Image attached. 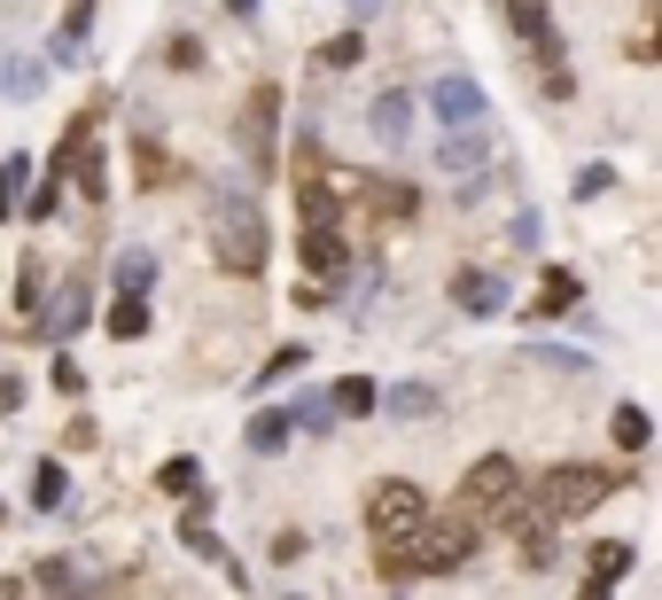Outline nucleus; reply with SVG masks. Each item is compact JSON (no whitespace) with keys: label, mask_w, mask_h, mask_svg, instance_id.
<instances>
[{"label":"nucleus","mask_w":662,"mask_h":600,"mask_svg":"<svg viewBox=\"0 0 662 600\" xmlns=\"http://www.w3.org/2000/svg\"><path fill=\"white\" fill-rule=\"evenodd\" d=\"M475 514H445V523H429V514H422V523H413L397 546H382V577L397 585V577H445V569H460L468 554H475Z\"/></svg>","instance_id":"nucleus-1"},{"label":"nucleus","mask_w":662,"mask_h":600,"mask_svg":"<svg viewBox=\"0 0 662 600\" xmlns=\"http://www.w3.org/2000/svg\"><path fill=\"white\" fill-rule=\"evenodd\" d=\"M608 180H616V171H608V164H585V171H576V180H569V188H576V203H593V196H608Z\"/></svg>","instance_id":"nucleus-28"},{"label":"nucleus","mask_w":662,"mask_h":600,"mask_svg":"<svg viewBox=\"0 0 662 600\" xmlns=\"http://www.w3.org/2000/svg\"><path fill=\"white\" fill-rule=\"evenodd\" d=\"M367 125H374L382 148H405V133H413V95H397V86H390V95L367 110Z\"/></svg>","instance_id":"nucleus-11"},{"label":"nucleus","mask_w":662,"mask_h":600,"mask_svg":"<svg viewBox=\"0 0 662 600\" xmlns=\"http://www.w3.org/2000/svg\"><path fill=\"white\" fill-rule=\"evenodd\" d=\"M601 499H616V476H608V468H546V476H538V514H553V523L593 514Z\"/></svg>","instance_id":"nucleus-4"},{"label":"nucleus","mask_w":662,"mask_h":600,"mask_svg":"<svg viewBox=\"0 0 662 600\" xmlns=\"http://www.w3.org/2000/svg\"><path fill=\"white\" fill-rule=\"evenodd\" d=\"M24 405V375H0V413H16Z\"/></svg>","instance_id":"nucleus-32"},{"label":"nucleus","mask_w":662,"mask_h":600,"mask_svg":"<svg viewBox=\"0 0 662 600\" xmlns=\"http://www.w3.org/2000/svg\"><path fill=\"white\" fill-rule=\"evenodd\" d=\"M211 257L226 274H266V219H258V203L250 196H226L218 211H211Z\"/></svg>","instance_id":"nucleus-2"},{"label":"nucleus","mask_w":662,"mask_h":600,"mask_svg":"<svg viewBox=\"0 0 662 600\" xmlns=\"http://www.w3.org/2000/svg\"><path fill=\"white\" fill-rule=\"evenodd\" d=\"M507 16H515V32H523V40H530V47H538L546 63L561 55V32L546 24V9H538V0H507Z\"/></svg>","instance_id":"nucleus-13"},{"label":"nucleus","mask_w":662,"mask_h":600,"mask_svg":"<svg viewBox=\"0 0 662 600\" xmlns=\"http://www.w3.org/2000/svg\"><path fill=\"white\" fill-rule=\"evenodd\" d=\"M304 367V343H289V352H273L266 367H258V382H281V375H296Z\"/></svg>","instance_id":"nucleus-29"},{"label":"nucleus","mask_w":662,"mask_h":600,"mask_svg":"<svg viewBox=\"0 0 662 600\" xmlns=\"http://www.w3.org/2000/svg\"><path fill=\"white\" fill-rule=\"evenodd\" d=\"M63 499H70V476H63V460H40V468H32V507H40V514H55Z\"/></svg>","instance_id":"nucleus-15"},{"label":"nucleus","mask_w":662,"mask_h":600,"mask_svg":"<svg viewBox=\"0 0 662 600\" xmlns=\"http://www.w3.org/2000/svg\"><path fill=\"white\" fill-rule=\"evenodd\" d=\"M452 304H460L468 320H491V312H507V281L491 274V266H468V274L452 281Z\"/></svg>","instance_id":"nucleus-6"},{"label":"nucleus","mask_w":662,"mask_h":600,"mask_svg":"<svg viewBox=\"0 0 662 600\" xmlns=\"http://www.w3.org/2000/svg\"><path fill=\"white\" fill-rule=\"evenodd\" d=\"M319 63H327V70H359V63H367V40H359V24L327 40V47H319Z\"/></svg>","instance_id":"nucleus-20"},{"label":"nucleus","mask_w":662,"mask_h":600,"mask_svg":"<svg viewBox=\"0 0 662 600\" xmlns=\"http://www.w3.org/2000/svg\"><path fill=\"white\" fill-rule=\"evenodd\" d=\"M344 9H351V24H367V16L382 9V0H344Z\"/></svg>","instance_id":"nucleus-33"},{"label":"nucleus","mask_w":662,"mask_h":600,"mask_svg":"<svg viewBox=\"0 0 662 600\" xmlns=\"http://www.w3.org/2000/svg\"><path fill=\"white\" fill-rule=\"evenodd\" d=\"M148 281H156V257H148V249H125V257H117V289H141V297H148Z\"/></svg>","instance_id":"nucleus-24"},{"label":"nucleus","mask_w":662,"mask_h":600,"mask_svg":"<svg viewBox=\"0 0 662 600\" xmlns=\"http://www.w3.org/2000/svg\"><path fill=\"white\" fill-rule=\"evenodd\" d=\"M367 203H374V211H382V219H405V211H413V188H374V196H367Z\"/></svg>","instance_id":"nucleus-30"},{"label":"nucleus","mask_w":662,"mask_h":600,"mask_svg":"<svg viewBox=\"0 0 662 600\" xmlns=\"http://www.w3.org/2000/svg\"><path fill=\"white\" fill-rule=\"evenodd\" d=\"M483 133H468V125H452V141H445V171H483Z\"/></svg>","instance_id":"nucleus-16"},{"label":"nucleus","mask_w":662,"mask_h":600,"mask_svg":"<svg viewBox=\"0 0 662 600\" xmlns=\"http://www.w3.org/2000/svg\"><path fill=\"white\" fill-rule=\"evenodd\" d=\"M429 110H437L445 125H475V118H483V86L452 70V78H437V86H429Z\"/></svg>","instance_id":"nucleus-7"},{"label":"nucleus","mask_w":662,"mask_h":600,"mask_svg":"<svg viewBox=\"0 0 662 600\" xmlns=\"http://www.w3.org/2000/svg\"><path fill=\"white\" fill-rule=\"evenodd\" d=\"M631 577V546L624 538H601L593 554H585V592H608V585H624Z\"/></svg>","instance_id":"nucleus-12"},{"label":"nucleus","mask_w":662,"mask_h":600,"mask_svg":"<svg viewBox=\"0 0 662 600\" xmlns=\"http://www.w3.org/2000/svg\"><path fill=\"white\" fill-rule=\"evenodd\" d=\"M304 266H312V274H351V242L327 226V219H312V226H304Z\"/></svg>","instance_id":"nucleus-8"},{"label":"nucleus","mask_w":662,"mask_h":600,"mask_svg":"<svg viewBox=\"0 0 662 600\" xmlns=\"http://www.w3.org/2000/svg\"><path fill=\"white\" fill-rule=\"evenodd\" d=\"M87 304H94V289H87V281H63V289H55V304H47V320H40V327H47V335H55V343H63V335H78V327H87Z\"/></svg>","instance_id":"nucleus-10"},{"label":"nucleus","mask_w":662,"mask_h":600,"mask_svg":"<svg viewBox=\"0 0 662 600\" xmlns=\"http://www.w3.org/2000/svg\"><path fill=\"white\" fill-rule=\"evenodd\" d=\"M273 110H281V86H258V95H250V125H242V141H250V164H258V171L273 164Z\"/></svg>","instance_id":"nucleus-9"},{"label":"nucleus","mask_w":662,"mask_h":600,"mask_svg":"<svg viewBox=\"0 0 662 600\" xmlns=\"http://www.w3.org/2000/svg\"><path fill=\"white\" fill-rule=\"evenodd\" d=\"M226 9H234V16H258V0H226Z\"/></svg>","instance_id":"nucleus-34"},{"label":"nucleus","mask_w":662,"mask_h":600,"mask_svg":"<svg viewBox=\"0 0 662 600\" xmlns=\"http://www.w3.org/2000/svg\"><path fill=\"white\" fill-rule=\"evenodd\" d=\"M429 514V499H422V484H405V476H382L374 491H367V538L374 546H397L413 523Z\"/></svg>","instance_id":"nucleus-5"},{"label":"nucleus","mask_w":662,"mask_h":600,"mask_svg":"<svg viewBox=\"0 0 662 600\" xmlns=\"http://www.w3.org/2000/svg\"><path fill=\"white\" fill-rule=\"evenodd\" d=\"M647 437H654V421H647V405H616V445H624V453H639Z\"/></svg>","instance_id":"nucleus-23"},{"label":"nucleus","mask_w":662,"mask_h":600,"mask_svg":"<svg viewBox=\"0 0 662 600\" xmlns=\"http://www.w3.org/2000/svg\"><path fill=\"white\" fill-rule=\"evenodd\" d=\"M24 180H32V164H24V156H0V219L24 203Z\"/></svg>","instance_id":"nucleus-22"},{"label":"nucleus","mask_w":662,"mask_h":600,"mask_svg":"<svg viewBox=\"0 0 662 600\" xmlns=\"http://www.w3.org/2000/svg\"><path fill=\"white\" fill-rule=\"evenodd\" d=\"M55 390H70V398H78V390H87V367H78L70 352H55Z\"/></svg>","instance_id":"nucleus-31"},{"label":"nucleus","mask_w":662,"mask_h":600,"mask_svg":"<svg viewBox=\"0 0 662 600\" xmlns=\"http://www.w3.org/2000/svg\"><path fill=\"white\" fill-rule=\"evenodd\" d=\"M523 562L546 577L553 569V514H538V523H523Z\"/></svg>","instance_id":"nucleus-19"},{"label":"nucleus","mask_w":662,"mask_h":600,"mask_svg":"<svg viewBox=\"0 0 662 600\" xmlns=\"http://www.w3.org/2000/svg\"><path fill=\"white\" fill-rule=\"evenodd\" d=\"M382 405H390L397 421H413V413H437V390H422V382H405V390H390Z\"/></svg>","instance_id":"nucleus-25"},{"label":"nucleus","mask_w":662,"mask_h":600,"mask_svg":"<svg viewBox=\"0 0 662 600\" xmlns=\"http://www.w3.org/2000/svg\"><path fill=\"white\" fill-rule=\"evenodd\" d=\"M289 429H296V413H281V405H273V413H258V421H250V453H281V445H289Z\"/></svg>","instance_id":"nucleus-17"},{"label":"nucleus","mask_w":662,"mask_h":600,"mask_svg":"<svg viewBox=\"0 0 662 600\" xmlns=\"http://www.w3.org/2000/svg\"><path fill=\"white\" fill-rule=\"evenodd\" d=\"M156 484H164V491H180V499H195V491H203V468L180 453V460H164V476H156Z\"/></svg>","instance_id":"nucleus-26"},{"label":"nucleus","mask_w":662,"mask_h":600,"mask_svg":"<svg viewBox=\"0 0 662 600\" xmlns=\"http://www.w3.org/2000/svg\"><path fill=\"white\" fill-rule=\"evenodd\" d=\"M180 546H188L195 562H226V546H218V531L203 523V514H188V523H180Z\"/></svg>","instance_id":"nucleus-21"},{"label":"nucleus","mask_w":662,"mask_h":600,"mask_svg":"<svg viewBox=\"0 0 662 600\" xmlns=\"http://www.w3.org/2000/svg\"><path fill=\"white\" fill-rule=\"evenodd\" d=\"M110 335H117V343H141V335H148V297H141V289H125V297H117Z\"/></svg>","instance_id":"nucleus-14"},{"label":"nucleus","mask_w":662,"mask_h":600,"mask_svg":"<svg viewBox=\"0 0 662 600\" xmlns=\"http://www.w3.org/2000/svg\"><path fill=\"white\" fill-rule=\"evenodd\" d=\"M327 413H344V421H359V413H374V382H359V375H344V382H336V398H327Z\"/></svg>","instance_id":"nucleus-18"},{"label":"nucleus","mask_w":662,"mask_h":600,"mask_svg":"<svg viewBox=\"0 0 662 600\" xmlns=\"http://www.w3.org/2000/svg\"><path fill=\"white\" fill-rule=\"evenodd\" d=\"M515 499H523V468L507 453H483L468 468V484H460V514H475V523H507Z\"/></svg>","instance_id":"nucleus-3"},{"label":"nucleus","mask_w":662,"mask_h":600,"mask_svg":"<svg viewBox=\"0 0 662 600\" xmlns=\"http://www.w3.org/2000/svg\"><path fill=\"white\" fill-rule=\"evenodd\" d=\"M538 297H546V304H530V312H569V304H576V274H561V266H553Z\"/></svg>","instance_id":"nucleus-27"}]
</instances>
